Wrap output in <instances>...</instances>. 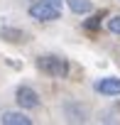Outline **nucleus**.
I'll list each match as a JSON object with an SVG mask.
<instances>
[{
	"instance_id": "6",
	"label": "nucleus",
	"mask_w": 120,
	"mask_h": 125,
	"mask_svg": "<svg viewBox=\"0 0 120 125\" xmlns=\"http://www.w3.org/2000/svg\"><path fill=\"white\" fill-rule=\"evenodd\" d=\"M66 3H69L71 12H76V15H88V12L93 10V3H91V0H66Z\"/></svg>"
},
{
	"instance_id": "8",
	"label": "nucleus",
	"mask_w": 120,
	"mask_h": 125,
	"mask_svg": "<svg viewBox=\"0 0 120 125\" xmlns=\"http://www.w3.org/2000/svg\"><path fill=\"white\" fill-rule=\"evenodd\" d=\"M100 17H103V15H93V17L86 22V30H96V27L100 25Z\"/></svg>"
},
{
	"instance_id": "9",
	"label": "nucleus",
	"mask_w": 120,
	"mask_h": 125,
	"mask_svg": "<svg viewBox=\"0 0 120 125\" xmlns=\"http://www.w3.org/2000/svg\"><path fill=\"white\" fill-rule=\"evenodd\" d=\"M47 3H49V5H54V8H61L64 0H47Z\"/></svg>"
},
{
	"instance_id": "1",
	"label": "nucleus",
	"mask_w": 120,
	"mask_h": 125,
	"mask_svg": "<svg viewBox=\"0 0 120 125\" xmlns=\"http://www.w3.org/2000/svg\"><path fill=\"white\" fill-rule=\"evenodd\" d=\"M37 69L51 79H66L69 61L64 56H56V54H42V56H37Z\"/></svg>"
},
{
	"instance_id": "2",
	"label": "nucleus",
	"mask_w": 120,
	"mask_h": 125,
	"mask_svg": "<svg viewBox=\"0 0 120 125\" xmlns=\"http://www.w3.org/2000/svg\"><path fill=\"white\" fill-rule=\"evenodd\" d=\"M30 17H34L39 22H54V20L61 17V8L49 5L47 0H37V3L30 5Z\"/></svg>"
},
{
	"instance_id": "7",
	"label": "nucleus",
	"mask_w": 120,
	"mask_h": 125,
	"mask_svg": "<svg viewBox=\"0 0 120 125\" xmlns=\"http://www.w3.org/2000/svg\"><path fill=\"white\" fill-rule=\"evenodd\" d=\"M108 30H110L113 34H120V15H115V17L108 20Z\"/></svg>"
},
{
	"instance_id": "4",
	"label": "nucleus",
	"mask_w": 120,
	"mask_h": 125,
	"mask_svg": "<svg viewBox=\"0 0 120 125\" xmlns=\"http://www.w3.org/2000/svg\"><path fill=\"white\" fill-rule=\"evenodd\" d=\"M15 98H17L20 108H25V110H30V108H37V105H39V96H37V91H34V88H30V86H20V88H17V93H15Z\"/></svg>"
},
{
	"instance_id": "3",
	"label": "nucleus",
	"mask_w": 120,
	"mask_h": 125,
	"mask_svg": "<svg viewBox=\"0 0 120 125\" xmlns=\"http://www.w3.org/2000/svg\"><path fill=\"white\" fill-rule=\"evenodd\" d=\"M93 91L100 93V96H120V79H115V76L98 79L93 83Z\"/></svg>"
},
{
	"instance_id": "5",
	"label": "nucleus",
	"mask_w": 120,
	"mask_h": 125,
	"mask_svg": "<svg viewBox=\"0 0 120 125\" xmlns=\"http://www.w3.org/2000/svg\"><path fill=\"white\" fill-rule=\"evenodd\" d=\"M0 123L3 125H32V118H27L25 113H17V110H8L0 115Z\"/></svg>"
}]
</instances>
